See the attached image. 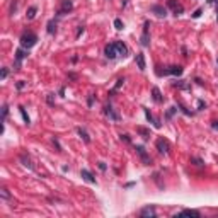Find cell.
Returning <instances> with one entry per match:
<instances>
[{"label": "cell", "instance_id": "cell-8", "mask_svg": "<svg viewBox=\"0 0 218 218\" xmlns=\"http://www.w3.org/2000/svg\"><path fill=\"white\" fill-rule=\"evenodd\" d=\"M167 5H169V9H172L174 16H181V14L184 12V7H182V4H179L177 0H169V2H167Z\"/></svg>", "mask_w": 218, "mask_h": 218}, {"label": "cell", "instance_id": "cell-28", "mask_svg": "<svg viewBox=\"0 0 218 218\" xmlns=\"http://www.w3.org/2000/svg\"><path fill=\"white\" fill-rule=\"evenodd\" d=\"M7 114H9V106H7V104H4V106H2V123H5V119H7Z\"/></svg>", "mask_w": 218, "mask_h": 218}, {"label": "cell", "instance_id": "cell-27", "mask_svg": "<svg viewBox=\"0 0 218 218\" xmlns=\"http://www.w3.org/2000/svg\"><path fill=\"white\" fill-rule=\"evenodd\" d=\"M123 84H124V78H118V82H116V85L114 87H112V90H111V92H109V94H114V92H116V90H119V87L121 85H123Z\"/></svg>", "mask_w": 218, "mask_h": 218}, {"label": "cell", "instance_id": "cell-4", "mask_svg": "<svg viewBox=\"0 0 218 218\" xmlns=\"http://www.w3.org/2000/svg\"><path fill=\"white\" fill-rule=\"evenodd\" d=\"M135 150H137L138 157L141 158V162L145 164V165H150V164H152V158H150L148 154H147V150H145V147H143V145H137V147H135Z\"/></svg>", "mask_w": 218, "mask_h": 218}, {"label": "cell", "instance_id": "cell-18", "mask_svg": "<svg viewBox=\"0 0 218 218\" xmlns=\"http://www.w3.org/2000/svg\"><path fill=\"white\" fill-rule=\"evenodd\" d=\"M21 162L24 164V165H26V167H29L31 171L34 169V165L31 164V158H29V155H26V154H21Z\"/></svg>", "mask_w": 218, "mask_h": 218}, {"label": "cell", "instance_id": "cell-29", "mask_svg": "<svg viewBox=\"0 0 218 218\" xmlns=\"http://www.w3.org/2000/svg\"><path fill=\"white\" fill-rule=\"evenodd\" d=\"M114 27L118 31H121L124 27V24H123V21H121V19H114Z\"/></svg>", "mask_w": 218, "mask_h": 218}, {"label": "cell", "instance_id": "cell-38", "mask_svg": "<svg viewBox=\"0 0 218 218\" xmlns=\"http://www.w3.org/2000/svg\"><path fill=\"white\" fill-rule=\"evenodd\" d=\"M48 104H50V106H53V94H48Z\"/></svg>", "mask_w": 218, "mask_h": 218}, {"label": "cell", "instance_id": "cell-30", "mask_svg": "<svg viewBox=\"0 0 218 218\" xmlns=\"http://www.w3.org/2000/svg\"><path fill=\"white\" fill-rule=\"evenodd\" d=\"M0 194H2V199H9L10 198V194H9V191L5 188H2V191H0Z\"/></svg>", "mask_w": 218, "mask_h": 218}, {"label": "cell", "instance_id": "cell-42", "mask_svg": "<svg viewBox=\"0 0 218 218\" xmlns=\"http://www.w3.org/2000/svg\"><path fill=\"white\" fill-rule=\"evenodd\" d=\"M211 128H213V130H218V121H213V123H211Z\"/></svg>", "mask_w": 218, "mask_h": 218}, {"label": "cell", "instance_id": "cell-44", "mask_svg": "<svg viewBox=\"0 0 218 218\" xmlns=\"http://www.w3.org/2000/svg\"><path fill=\"white\" fill-rule=\"evenodd\" d=\"M213 2H215V0H208V4H213Z\"/></svg>", "mask_w": 218, "mask_h": 218}, {"label": "cell", "instance_id": "cell-12", "mask_svg": "<svg viewBox=\"0 0 218 218\" xmlns=\"http://www.w3.org/2000/svg\"><path fill=\"white\" fill-rule=\"evenodd\" d=\"M140 216H143V218H154V216H157V211H155L154 206H145V208H141Z\"/></svg>", "mask_w": 218, "mask_h": 218}, {"label": "cell", "instance_id": "cell-39", "mask_svg": "<svg viewBox=\"0 0 218 218\" xmlns=\"http://www.w3.org/2000/svg\"><path fill=\"white\" fill-rule=\"evenodd\" d=\"M16 7H17V2L14 0L12 4H10V12H14V10H16Z\"/></svg>", "mask_w": 218, "mask_h": 218}, {"label": "cell", "instance_id": "cell-2", "mask_svg": "<svg viewBox=\"0 0 218 218\" xmlns=\"http://www.w3.org/2000/svg\"><path fill=\"white\" fill-rule=\"evenodd\" d=\"M148 27H150V22H148V21H145V22H143V33H141V38H140V44H141L143 48H148V46H150Z\"/></svg>", "mask_w": 218, "mask_h": 218}, {"label": "cell", "instance_id": "cell-34", "mask_svg": "<svg viewBox=\"0 0 218 218\" xmlns=\"http://www.w3.org/2000/svg\"><path fill=\"white\" fill-rule=\"evenodd\" d=\"M201 14H203V9H198L196 12L192 14V19H198V17H199V16H201Z\"/></svg>", "mask_w": 218, "mask_h": 218}, {"label": "cell", "instance_id": "cell-20", "mask_svg": "<svg viewBox=\"0 0 218 218\" xmlns=\"http://www.w3.org/2000/svg\"><path fill=\"white\" fill-rule=\"evenodd\" d=\"M145 116H147V119H148L150 123L154 124L155 128H160V123H158V121L155 119V118H154V116H152V114H150V111H148V109H145Z\"/></svg>", "mask_w": 218, "mask_h": 218}, {"label": "cell", "instance_id": "cell-23", "mask_svg": "<svg viewBox=\"0 0 218 218\" xmlns=\"http://www.w3.org/2000/svg\"><path fill=\"white\" fill-rule=\"evenodd\" d=\"M77 131H78V135L82 137V140L85 141V143H90V137H89V133H87L85 130H84V128H78Z\"/></svg>", "mask_w": 218, "mask_h": 218}, {"label": "cell", "instance_id": "cell-15", "mask_svg": "<svg viewBox=\"0 0 218 218\" xmlns=\"http://www.w3.org/2000/svg\"><path fill=\"white\" fill-rule=\"evenodd\" d=\"M135 61H137L138 68H140L141 72L147 68V63H145V56H143V53H137V56H135Z\"/></svg>", "mask_w": 218, "mask_h": 218}, {"label": "cell", "instance_id": "cell-11", "mask_svg": "<svg viewBox=\"0 0 218 218\" xmlns=\"http://www.w3.org/2000/svg\"><path fill=\"white\" fill-rule=\"evenodd\" d=\"M104 114H106L109 119H112V121H119L121 119V116L118 114L114 109H112V106H106V107H104Z\"/></svg>", "mask_w": 218, "mask_h": 218}, {"label": "cell", "instance_id": "cell-43", "mask_svg": "<svg viewBox=\"0 0 218 218\" xmlns=\"http://www.w3.org/2000/svg\"><path fill=\"white\" fill-rule=\"evenodd\" d=\"M216 21H218V2H216Z\"/></svg>", "mask_w": 218, "mask_h": 218}, {"label": "cell", "instance_id": "cell-3", "mask_svg": "<svg viewBox=\"0 0 218 218\" xmlns=\"http://www.w3.org/2000/svg\"><path fill=\"white\" fill-rule=\"evenodd\" d=\"M73 10V2L72 0H61L60 7H58V16H67Z\"/></svg>", "mask_w": 218, "mask_h": 218}, {"label": "cell", "instance_id": "cell-40", "mask_svg": "<svg viewBox=\"0 0 218 218\" xmlns=\"http://www.w3.org/2000/svg\"><path fill=\"white\" fill-rule=\"evenodd\" d=\"M97 165H99V169H101V171H106V169H107V167H106V164H104V162H99Z\"/></svg>", "mask_w": 218, "mask_h": 218}, {"label": "cell", "instance_id": "cell-22", "mask_svg": "<svg viewBox=\"0 0 218 218\" xmlns=\"http://www.w3.org/2000/svg\"><path fill=\"white\" fill-rule=\"evenodd\" d=\"M46 31H48V34H55V33H56V22L53 21V19H51V21H50V22H48V26H46Z\"/></svg>", "mask_w": 218, "mask_h": 218}, {"label": "cell", "instance_id": "cell-36", "mask_svg": "<svg viewBox=\"0 0 218 218\" xmlns=\"http://www.w3.org/2000/svg\"><path fill=\"white\" fill-rule=\"evenodd\" d=\"M119 137H121V140H123V141H126V143H131V140H130L128 135H119Z\"/></svg>", "mask_w": 218, "mask_h": 218}, {"label": "cell", "instance_id": "cell-14", "mask_svg": "<svg viewBox=\"0 0 218 218\" xmlns=\"http://www.w3.org/2000/svg\"><path fill=\"white\" fill-rule=\"evenodd\" d=\"M114 46H116V50H118V55L119 56H126L128 55V46H126L123 41H116Z\"/></svg>", "mask_w": 218, "mask_h": 218}, {"label": "cell", "instance_id": "cell-26", "mask_svg": "<svg viewBox=\"0 0 218 218\" xmlns=\"http://www.w3.org/2000/svg\"><path fill=\"white\" fill-rule=\"evenodd\" d=\"M191 164H194V165H198V167H205V160L199 157H191Z\"/></svg>", "mask_w": 218, "mask_h": 218}, {"label": "cell", "instance_id": "cell-24", "mask_svg": "<svg viewBox=\"0 0 218 218\" xmlns=\"http://www.w3.org/2000/svg\"><path fill=\"white\" fill-rule=\"evenodd\" d=\"M19 112H21V116H22V119H24V123L26 124H29L31 123V119H29V116H27V112H26V109H24V107H19Z\"/></svg>", "mask_w": 218, "mask_h": 218}, {"label": "cell", "instance_id": "cell-32", "mask_svg": "<svg viewBox=\"0 0 218 218\" xmlns=\"http://www.w3.org/2000/svg\"><path fill=\"white\" fill-rule=\"evenodd\" d=\"M9 75V68H2V75H0V80H5Z\"/></svg>", "mask_w": 218, "mask_h": 218}, {"label": "cell", "instance_id": "cell-13", "mask_svg": "<svg viewBox=\"0 0 218 218\" xmlns=\"http://www.w3.org/2000/svg\"><path fill=\"white\" fill-rule=\"evenodd\" d=\"M80 177H82L84 181H85V182L95 184V177L92 175V172H89L87 169H82V171H80Z\"/></svg>", "mask_w": 218, "mask_h": 218}, {"label": "cell", "instance_id": "cell-31", "mask_svg": "<svg viewBox=\"0 0 218 218\" xmlns=\"http://www.w3.org/2000/svg\"><path fill=\"white\" fill-rule=\"evenodd\" d=\"M174 85H175V87H181V89H189V85H188V84H184V80H179V82H175Z\"/></svg>", "mask_w": 218, "mask_h": 218}, {"label": "cell", "instance_id": "cell-25", "mask_svg": "<svg viewBox=\"0 0 218 218\" xmlns=\"http://www.w3.org/2000/svg\"><path fill=\"white\" fill-rule=\"evenodd\" d=\"M175 112H177V106H172V107H169V111L165 112V119L169 121V119L172 118V116L175 114Z\"/></svg>", "mask_w": 218, "mask_h": 218}, {"label": "cell", "instance_id": "cell-21", "mask_svg": "<svg viewBox=\"0 0 218 218\" xmlns=\"http://www.w3.org/2000/svg\"><path fill=\"white\" fill-rule=\"evenodd\" d=\"M36 12H38V7H36V5H33V7H29V9H27L26 17L29 19V21H33V19L36 17Z\"/></svg>", "mask_w": 218, "mask_h": 218}, {"label": "cell", "instance_id": "cell-17", "mask_svg": "<svg viewBox=\"0 0 218 218\" xmlns=\"http://www.w3.org/2000/svg\"><path fill=\"white\" fill-rule=\"evenodd\" d=\"M137 133H140L141 138H145V140H148V138L152 137V135H150V130L143 128V126H137Z\"/></svg>", "mask_w": 218, "mask_h": 218}, {"label": "cell", "instance_id": "cell-33", "mask_svg": "<svg viewBox=\"0 0 218 218\" xmlns=\"http://www.w3.org/2000/svg\"><path fill=\"white\" fill-rule=\"evenodd\" d=\"M179 109H181V111H182V112H184V114H188V116H192V112H191V111H189V109H186V107H184V106H182V104H179Z\"/></svg>", "mask_w": 218, "mask_h": 218}, {"label": "cell", "instance_id": "cell-16", "mask_svg": "<svg viewBox=\"0 0 218 218\" xmlns=\"http://www.w3.org/2000/svg\"><path fill=\"white\" fill-rule=\"evenodd\" d=\"M152 97H154L155 102H164V97H162V94H160L158 87H154V89H152Z\"/></svg>", "mask_w": 218, "mask_h": 218}, {"label": "cell", "instance_id": "cell-5", "mask_svg": "<svg viewBox=\"0 0 218 218\" xmlns=\"http://www.w3.org/2000/svg\"><path fill=\"white\" fill-rule=\"evenodd\" d=\"M155 147H157V150L160 154L169 155V152H171V145H169V141H167L165 138H158V140L155 141Z\"/></svg>", "mask_w": 218, "mask_h": 218}, {"label": "cell", "instance_id": "cell-19", "mask_svg": "<svg viewBox=\"0 0 218 218\" xmlns=\"http://www.w3.org/2000/svg\"><path fill=\"white\" fill-rule=\"evenodd\" d=\"M179 215H182V216H199V211L198 209H182Z\"/></svg>", "mask_w": 218, "mask_h": 218}, {"label": "cell", "instance_id": "cell-9", "mask_svg": "<svg viewBox=\"0 0 218 218\" xmlns=\"http://www.w3.org/2000/svg\"><path fill=\"white\" fill-rule=\"evenodd\" d=\"M27 58V50L26 48H19L17 51H16V70L21 68V61Z\"/></svg>", "mask_w": 218, "mask_h": 218}, {"label": "cell", "instance_id": "cell-35", "mask_svg": "<svg viewBox=\"0 0 218 218\" xmlns=\"http://www.w3.org/2000/svg\"><path fill=\"white\" fill-rule=\"evenodd\" d=\"M24 87H26V82H24V80H19V82H17V89L22 90Z\"/></svg>", "mask_w": 218, "mask_h": 218}, {"label": "cell", "instance_id": "cell-6", "mask_svg": "<svg viewBox=\"0 0 218 218\" xmlns=\"http://www.w3.org/2000/svg\"><path fill=\"white\" fill-rule=\"evenodd\" d=\"M182 72H184V68L182 67H179V65H172V67H169L167 70H164V72H158V75H182Z\"/></svg>", "mask_w": 218, "mask_h": 218}, {"label": "cell", "instance_id": "cell-37", "mask_svg": "<svg viewBox=\"0 0 218 218\" xmlns=\"http://www.w3.org/2000/svg\"><path fill=\"white\" fill-rule=\"evenodd\" d=\"M205 107H206V104L203 102V101H198V109H199V111L201 109H205Z\"/></svg>", "mask_w": 218, "mask_h": 218}, {"label": "cell", "instance_id": "cell-41", "mask_svg": "<svg viewBox=\"0 0 218 218\" xmlns=\"http://www.w3.org/2000/svg\"><path fill=\"white\" fill-rule=\"evenodd\" d=\"M84 33V26H78V31H77V36H80Z\"/></svg>", "mask_w": 218, "mask_h": 218}, {"label": "cell", "instance_id": "cell-1", "mask_svg": "<svg viewBox=\"0 0 218 218\" xmlns=\"http://www.w3.org/2000/svg\"><path fill=\"white\" fill-rule=\"evenodd\" d=\"M21 46L26 48V50H31L33 46H36V43H38V36L34 34V33H31V31H27V33H24V34L21 36Z\"/></svg>", "mask_w": 218, "mask_h": 218}, {"label": "cell", "instance_id": "cell-7", "mask_svg": "<svg viewBox=\"0 0 218 218\" xmlns=\"http://www.w3.org/2000/svg\"><path fill=\"white\" fill-rule=\"evenodd\" d=\"M104 55H106V58H109V60H114V58H118V50H116L114 43L111 44H106V48H104Z\"/></svg>", "mask_w": 218, "mask_h": 218}, {"label": "cell", "instance_id": "cell-10", "mask_svg": "<svg viewBox=\"0 0 218 218\" xmlns=\"http://www.w3.org/2000/svg\"><path fill=\"white\" fill-rule=\"evenodd\" d=\"M150 12L155 14L157 17H165L167 16V9L164 5H152V7H150Z\"/></svg>", "mask_w": 218, "mask_h": 218}]
</instances>
